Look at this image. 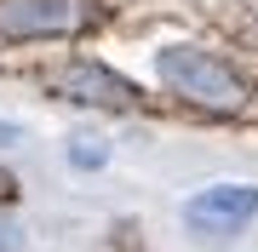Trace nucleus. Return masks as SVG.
Masks as SVG:
<instances>
[{
  "label": "nucleus",
  "instance_id": "6",
  "mask_svg": "<svg viewBox=\"0 0 258 252\" xmlns=\"http://www.w3.org/2000/svg\"><path fill=\"white\" fill-rule=\"evenodd\" d=\"M12 246H18V229H12V224H0V252H12Z\"/></svg>",
  "mask_w": 258,
  "mask_h": 252
},
{
  "label": "nucleus",
  "instance_id": "7",
  "mask_svg": "<svg viewBox=\"0 0 258 252\" xmlns=\"http://www.w3.org/2000/svg\"><path fill=\"white\" fill-rule=\"evenodd\" d=\"M18 143V126H0V149H12Z\"/></svg>",
  "mask_w": 258,
  "mask_h": 252
},
{
  "label": "nucleus",
  "instance_id": "4",
  "mask_svg": "<svg viewBox=\"0 0 258 252\" xmlns=\"http://www.w3.org/2000/svg\"><path fill=\"white\" fill-rule=\"evenodd\" d=\"M52 92H63V98H75V103H98V109H132V86L120 80V75H109L103 63H63L52 75Z\"/></svg>",
  "mask_w": 258,
  "mask_h": 252
},
{
  "label": "nucleus",
  "instance_id": "1",
  "mask_svg": "<svg viewBox=\"0 0 258 252\" xmlns=\"http://www.w3.org/2000/svg\"><path fill=\"white\" fill-rule=\"evenodd\" d=\"M155 75L172 86L178 98L201 103V109H241L247 103V86L230 63H218L212 52H195V46H161L155 52Z\"/></svg>",
  "mask_w": 258,
  "mask_h": 252
},
{
  "label": "nucleus",
  "instance_id": "2",
  "mask_svg": "<svg viewBox=\"0 0 258 252\" xmlns=\"http://www.w3.org/2000/svg\"><path fill=\"white\" fill-rule=\"evenodd\" d=\"M86 23L81 0H0V35L35 40V35H69Z\"/></svg>",
  "mask_w": 258,
  "mask_h": 252
},
{
  "label": "nucleus",
  "instance_id": "5",
  "mask_svg": "<svg viewBox=\"0 0 258 252\" xmlns=\"http://www.w3.org/2000/svg\"><path fill=\"white\" fill-rule=\"evenodd\" d=\"M103 155H109V149H103L98 138H75L69 143V160H75V166H103Z\"/></svg>",
  "mask_w": 258,
  "mask_h": 252
},
{
  "label": "nucleus",
  "instance_id": "3",
  "mask_svg": "<svg viewBox=\"0 0 258 252\" xmlns=\"http://www.w3.org/2000/svg\"><path fill=\"white\" fill-rule=\"evenodd\" d=\"M252 212H258V189L252 184H218V189H201L184 206V224L201 229V235H235Z\"/></svg>",
  "mask_w": 258,
  "mask_h": 252
}]
</instances>
